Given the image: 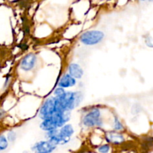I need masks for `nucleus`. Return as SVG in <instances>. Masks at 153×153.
Masks as SVG:
<instances>
[{
	"instance_id": "nucleus-1",
	"label": "nucleus",
	"mask_w": 153,
	"mask_h": 153,
	"mask_svg": "<svg viewBox=\"0 0 153 153\" xmlns=\"http://www.w3.org/2000/svg\"><path fill=\"white\" fill-rule=\"evenodd\" d=\"M104 37V34L100 31L92 30L86 31L80 36V41L86 45H94L100 43Z\"/></svg>"
},
{
	"instance_id": "nucleus-2",
	"label": "nucleus",
	"mask_w": 153,
	"mask_h": 153,
	"mask_svg": "<svg viewBox=\"0 0 153 153\" xmlns=\"http://www.w3.org/2000/svg\"><path fill=\"white\" fill-rule=\"evenodd\" d=\"M56 111L55 98H49L45 101L40 111V117L42 119H49Z\"/></svg>"
},
{
	"instance_id": "nucleus-3",
	"label": "nucleus",
	"mask_w": 153,
	"mask_h": 153,
	"mask_svg": "<svg viewBox=\"0 0 153 153\" xmlns=\"http://www.w3.org/2000/svg\"><path fill=\"white\" fill-rule=\"evenodd\" d=\"M100 114L98 109L94 108L85 116L83 118V123L86 126H100L102 124L100 120Z\"/></svg>"
},
{
	"instance_id": "nucleus-4",
	"label": "nucleus",
	"mask_w": 153,
	"mask_h": 153,
	"mask_svg": "<svg viewBox=\"0 0 153 153\" xmlns=\"http://www.w3.org/2000/svg\"><path fill=\"white\" fill-rule=\"evenodd\" d=\"M36 55L34 54H28L26 55L20 63V67L25 71L31 70L34 67L36 63Z\"/></svg>"
},
{
	"instance_id": "nucleus-5",
	"label": "nucleus",
	"mask_w": 153,
	"mask_h": 153,
	"mask_svg": "<svg viewBox=\"0 0 153 153\" xmlns=\"http://www.w3.org/2000/svg\"><path fill=\"white\" fill-rule=\"evenodd\" d=\"M53 146L49 141H40L37 143L32 148V150L37 151L38 153H50L55 149Z\"/></svg>"
},
{
	"instance_id": "nucleus-6",
	"label": "nucleus",
	"mask_w": 153,
	"mask_h": 153,
	"mask_svg": "<svg viewBox=\"0 0 153 153\" xmlns=\"http://www.w3.org/2000/svg\"><path fill=\"white\" fill-rule=\"evenodd\" d=\"M76 84V80L69 74H64L58 82V86L62 88H70L74 86Z\"/></svg>"
},
{
	"instance_id": "nucleus-7",
	"label": "nucleus",
	"mask_w": 153,
	"mask_h": 153,
	"mask_svg": "<svg viewBox=\"0 0 153 153\" xmlns=\"http://www.w3.org/2000/svg\"><path fill=\"white\" fill-rule=\"evenodd\" d=\"M69 75L74 79H80L83 75V70L76 64H70L68 67Z\"/></svg>"
},
{
	"instance_id": "nucleus-8",
	"label": "nucleus",
	"mask_w": 153,
	"mask_h": 153,
	"mask_svg": "<svg viewBox=\"0 0 153 153\" xmlns=\"http://www.w3.org/2000/svg\"><path fill=\"white\" fill-rule=\"evenodd\" d=\"M106 139L113 144H119L124 140V137L117 132H110L106 135Z\"/></svg>"
},
{
	"instance_id": "nucleus-9",
	"label": "nucleus",
	"mask_w": 153,
	"mask_h": 153,
	"mask_svg": "<svg viewBox=\"0 0 153 153\" xmlns=\"http://www.w3.org/2000/svg\"><path fill=\"white\" fill-rule=\"evenodd\" d=\"M40 126L42 129L46 131H53V130L56 129V128H58L56 123L52 118L44 120L41 123Z\"/></svg>"
},
{
	"instance_id": "nucleus-10",
	"label": "nucleus",
	"mask_w": 153,
	"mask_h": 153,
	"mask_svg": "<svg viewBox=\"0 0 153 153\" xmlns=\"http://www.w3.org/2000/svg\"><path fill=\"white\" fill-rule=\"evenodd\" d=\"M8 143L6 137L4 135H0V151L5 150L7 149Z\"/></svg>"
},
{
	"instance_id": "nucleus-11",
	"label": "nucleus",
	"mask_w": 153,
	"mask_h": 153,
	"mask_svg": "<svg viewBox=\"0 0 153 153\" xmlns=\"http://www.w3.org/2000/svg\"><path fill=\"white\" fill-rule=\"evenodd\" d=\"M110 150V147L107 144L103 145L98 148V152L100 153H109Z\"/></svg>"
},
{
	"instance_id": "nucleus-12",
	"label": "nucleus",
	"mask_w": 153,
	"mask_h": 153,
	"mask_svg": "<svg viewBox=\"0 0 153 153\" xmlns=\"http://www.w3.org/2000/svg\"><path fill=\"white\" fill-rule=\"evenodd\" d=\"M114 128L116 130H122L123 128L122 124L120 123V121L118 120L117 118H115V121H114Z\"/></svg>"
},
{
	"instance_id": "nucleus-13",
	"label": "nucleus",
	"mask_w": 153,
	"mask_h": 153,
	"mask_svg": "<svg viewBox=\"0 0 153 153\" xmlns=\"http://www.w3.org/2000/svg\"><path fill=\"white\" fill-rule=\"evenodd\" d=\"M8 139L9 141L13 142L16 139V133L13 131H9V133L8 134Z\"/></svg>"
},
{
	"instance_id": "nucleus-14",
	"label": "nucleus",
	"mask_w": 153,
	"mask_h": 153,
	"mask_svg": "<svg viewBox=\"0 0 153 153\" xmlns=\"http://www.w3.org/2000/svg\"><path fill=\"white\" fill-rule=\"evenodd\" d=\"M65 93V91L63 90V88H58L56 89L55 92H54V94H55V95L56 96V97H61V96H62L63 94Z\"/></svg>"
},
{
	"instance_id": "nucleus-15",
	"label": "nucleus",
	"mask_w": 153,
	"mask_h": 153,
	"mask_svg": "<svg viewBox=\"0 0 153 153\" xmlns=\"http://www.w3.org/2000/svg\"><path fill=\"white\" fill-rule=\"evenodd\" d=\"M146 43L149 47H153V39L148 36V37H147L146 38Z\"/></svg>"
},
{
	"instance_id": "nucleus-16",
	"label": "nucleus",
	"mask_w": 153,
	"mask_h": 153,
	"mask_svg": "<svg viewBox=\"0 0 153 153\" xmlns=\"http://www.w3.org/2000/svg\"><path fill=\"white\" fill-rule=\"evenodd\" d=\"M20 47L22 49H26L28 48V46L27 45H21V46H20Z\"/></svg>"
},
{
	"instance_id": "nucleus-17",
	"label": "nucleus",
	"mask_w": 153,
	"mask_h": 153,
	"mask_svg": "<svg viewBox=\"0 0 153 153\" xmlns=\"http://www.w3.org/2000/svg\"><path fill=\"white\" fill-rule=\"evenodd\" d=\"M4 112L2 110H0V119L4 116Z\"/></svg>"
}]
</instances>
